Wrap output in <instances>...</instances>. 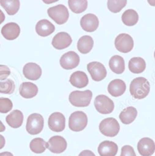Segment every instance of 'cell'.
Masks as SVG:
<instances>
[{
  "label": "cell",
  "instance_id": "1",
  "mask_svg": "<svg viewBox=\"0 0 155 156\" xmlns=\"http://www.w3.org/2000/svg\"><path fill=\"white\" fill-rule=\"evenodd\" d=\"M150 83L145 77H137L130 83L129 91L133 98L136 99H145L150 93Z\"/></svg>",
  "mask_w": 155,
  "mask_h": 156
},
{
  "label": "cell",
  "instance_id": "2",
  "mask_svg": "<svg viewBox=\"0 0 155 156\" xmlns=\"http://www.w3.org/2000/svg\"><path fill=\"white\" fill-rule=\"evenodd\" d=\"M92 92L90 90L73 91L69 95V102L75 107L84 108L88 106L92 99Z\"/></svg>",
  "mask_w": 155,
  "mask_h": 156
},
{
  "label": "cell",
  "instance_id": "3",
  "mask_svg": "<svg viewBox=\"0 0 155 156\" xmlns=\"http://www.w3.org/2000/svg\"><path fill=\"white\" fill-rule=\"evenodd\" d=\"M87 124V117L84 112L78 111L72 113L68 120V127L72 131L79 132L84 130Z\"/></svg>",
  "mask_w": 155,
  "mask_h": 156
},
{
  "label": "cell",
  "instance_id": "4",
  "mask_svg": "<svg viewBox=\"0 0 155 156\" xmlns=\"http://www.w3.org/2000/svg\"><path fill=\"white\" fill-rule=\"evenodd\" d=\"M99 130L105 136L114 137L120 132V126L115 118H108L100 123Z\"/></svg>",
  "mask_w": 155,
  "mask_h": 156
},
{
  "label": "cell",
  "instance_id": "5",
  "mask_svg": "<svg viewBox=\"0 0 155 156\" xmlns=\"http://www.w3.org/2000/svg\"><path fill=\"white\" fill-rule=\"evenodd\" d=\"M44 120L40 114L33 113L28 116L27 120L26 130L31 135L39 134L43 129Z\"/></svg>",
  "mask_w": 155,
  "mask_h": 156
},
{
  "label": "cell",
  "instance_id": "6",
  "mask_svg": "<svg viewBox=\"0 0 155 156\" xmlns=\"http://www.w3.org/2000/svg\"><path fill=\"white\" fill-rule=\"evenodd\" d=\"M47 13L50 18L58 24H65L69 17L68 9L64 5H57L50 8L47 10Z\"/></svg>",
  "mask_w": 155,
  "mask_h": 156
},
{
  "label": "cell",
  "instance_id": "7",
  "mask_svg": "<svg viewBox=\"0 0 155 156\" xmlns=\"http://www.w3.org/2000/svg\"><path fill=\"white\" fill-rule=\"evenodd\" d=\"M96 110L103 115H108L113 112L114 102L105 95H99L94 99Z\"/></svg>",
  "mask_w": 155,
  "mask_h": 156
},
{
  "label": "cell",
  "instance_id": "8",
  "mask_svg": "<svg viewBox=\"0 0 155 156\" xmlns=\"http://www.w3.org/2000/svg\"><path fill=\"white\" fill-rule=\"evenodd\" d=\"M115 47L119 52L128 53L132 50L134 41L131 36L127 34H121L115 40Z\"/></svg>",
  "mask_w": 155,
  "mask_h": 156
},
{
  "label": "cell",
  "instance_id": "9",
  "mask_svg": "<svg viewBox=\"0 0 155 156\" xmlns=\"http://www.w3.org/2000/svg\"><path fill=\"white\" fill-rule=\"evenodd\" d=\"M87 71L90 74L92 80L97 82L101 81L106 77V70L102 63L98 62H92L87 64Z\"/></svg>",
  "mask_w": 155,
  "mask_h": 156
},
{
  "label": "cell",
  "instance_id": "10",
  "mask_svg": "<svg viewBox=\"0 0 155 156\" xmlns=\"http://www.w3.org/2000/svg\"><path fill=\"white\" fill-rule=\"evenodd\" d=\"M48 126L53 132H62L65 128V116L60 112H54L49 117Z\"/></svg>",
  "mask_w": 155,
  "mask_h": 156
},
{
  "label": "cell",
  "instance_id": "11",
  "mask_svg": "<svg viewBox=\"0 0 155 156\" xmlns=\"http://www.w3.org/2000/svg\"><path fill=\"white\" fill-rule=\"evenodd\" d=\"M80 63V58L76 52L73 51L65 53L60 58V65L65 70H72L78 67Z\"/></svg>",
  "mask_w": 155,
  "mask_h": 156
},
{
  "label": "cell",
  "instance_id": "12",
  "mask_svg": "<svg viewBox=\"0 0 155 156\" xmlns=\"http://www.w3.org/2000/svg\"><path fill=\"white\" fill-rule=\"evenodd\" d=\"M47 145V149L54 154L62 153L67 148L66 140L60 136H54L51 137L48 141Z\"/></svg>",
  "mask_w": 155,
  "mask_h": 156
},
{
  "label": "cell",
  "instance_id": "13",
  "mask_svg": "<svg viewBox=\"0 0 155 156\" xmlns=\"http://www.w3.org/2000/svg\"><path fill=\"white\" fill-rule=\"evenodd\" d=\"M80 24L86 32H94L99 26V20L94 14H87L81 18Z\"/></svg>",
  "mask_w": 155,
  "mask_h": 156
},
{
  "label": "cell",
  "instance_id": "14",
  "mask_svg": "<svg viewBox=\"0 0 155 156\" xmlns=\"http://www.w3.org/2000/svg\"><path fill=\"white\" fill-rule=\"evenodd\" d=\"M138 153L142 156H151L155 152L154 140L148 137L141 139L137 146Z\"/></svg>",
  "mask_w": 155,
  "mask_h": 156
},
{
  "label": "cell",
  "instance_id": "15",
  "mask_svg": "<svg viewBox=\"0 0 155 156\" xmlns=\"http://www.w3.org/2000/svg\"><path fill=\"white\" fill-rule=\"evenodd\" d=\"M72 43V37L65 32H60L56 34L52 40V45L56 49H64L70 46Z\"/></svg>",
  "mask_w": 155,
  "mask_h": 156
},
{
  "label": "cell",
  "instance_id": "16",
  "mask_svg": "<svg viewBox=\"0 0 155 156\" xmlns=\"http://www.w3.org/2000/svg\"><path fill=\"white\" fill-rule=\"evenodd\" d=\"M1 33L3 37L7 40H14L18 37L21 33V29L18 24L10 22L2 27Z\"/></svg>",
  "mask_w": 155,
  "mask_h": 156
},
{
  "label": "cell",
  "instance_id": "17",
  "mask_svg": "<svg viewBox=\"0 0 155 156\" xmlns=\"http://www.w3.org/2000/svg\"><path fill=\"white\" fill-rule=\"evenodd\" d=\"M23 74L27 79L37 80L42 75L41 68L36 63H28L23 68Z\"/></svg>",
  "mask_w": 155,
  "mask_h": 156
},
{
  "label": "cell",
  "instance_id": "18",
  "mask_svg": "<svg viewBox=\"0 0 155 156\" xmlns=\"http://www.w3.org/2000/svg\"><path fill=\"white\" fill-rule=\"evenodd\" d=\"M126 90V84L120 79H115L111 81L107 87L109 94L113 97H119L124 94Z\"/></svg>",
  "mask_w": 155,
  "mask_h": 156
},
{
  "label": "cell",
  "instance_id": "19",
  "mask_svg": "<svg viewBox=\"0 0 155 156\" xmlns=\"http://www.w3.org/2000/svg\"><path fill=\"white\" fill-rule=\"evenodd\" d=\"M98 153L101 156H116L118 152V146L112 141H103L98 146Z\"/></svg>",
  "mask_w": 155,
  "mask_h": 156
},
{
  "label": "cell",
  "instance_id": "20",
  "mask_svg": "<svg viewBox=\"0 0 155 156\" xmlns=\"http://www.w3.org/2000/svg\"><path fill=\"white\" fill-rule=\"evenodd\" d=\"M69 82L73 87L81 89L87 87L88 84V77L84 71H76L71 75Z\"/></svg>",
  "mask_w": 155,
  "mask_h": 156
},
{
  "label": "cell",
  "instance_id": "21",
  "mask_svg": "<svg viewBox=\"0 0 155 156\" xmlns=\"http://www.w3.org/2000/svg\"><path fill=\"white\" fill-rule=\"evenodd\" d=\"M54 31L55 26L48 20H40L36 25V32L40 37H47L53 34Z\"/></svg>",
  "mask_w": 155,
  "mask_h": 156
},
{
  "label": "cell",
  "instance_id": "22",
  "mask_svg": "<svg viewBox=\"0 0 155 156\" xmlns=\"http://www.w3.org/2000/svg\"><path fill=\"white\" fill-rule=\"evenodd\" d=\"M6 123L12 128H19L24 121V115L19 110H14L6 117Z\"/></svg>",
  "mask_w": 155,
  "mask_h": 156
},
{
  "label": "cell",
  "instance_id": "23",
  "mask_svg": "<svg viewBox=\"0 0 155 156\" xmlns=\"http://www.w3.org/2000/svg\"><path fill=\"white\" fill-rule=\"evenodd\" d=\"M38 93L37 85L33 83L24 82L21 83L19 88V93L24 99H31L35 97Z\"/></svg>",
  "mask_w": 155,
  "mask_h": 156
},
{
  "label": "cell",
  "instance_id": "24",
  "mask_svg": "<svg viewBox=\"0 0 155 156\" xmlns=\"http://www.w3.org/2000/svg\"><path fill=\"white\" fill-rule=\"evenodd\" d=\"M109 66L111 71L115 74H121L125 71V61L120 55H114L111 57L109 62Z\"/></svg>",
  "mask_w": 155,
  "mask_h": 156
},
{
  "label": "cell",
  "instance_id": "25",
  "mask_svg": "<svg viewBox=\"0 0 155 156\" xmlns=\"http://www.w3.org/2000/svg\"><path fill=\"white\" fill-rule=\"evenodd\" d=\"M137 115V109L132 106H129L122 111L120 115V119L123 124H130L135 120Z\"/></svg>",
  "mask_w": 155,
  "mask_h": 156
},
{
  "label": "cell",
  "instance_id": "26",
  "mask_svg": "<svg viewBox=\"0 0 155 156\" xmlns=\"http://www.w3.org/2000/svg\"><path fill=\"white\" fill-rule=\"evenodd\" d=\"M146 68L145 61L141 57H134L129 62V69L133 74H141Z\"/></svg>",
  "mask_w": 155,
  "mask_h": 156
},
{
  "label": "cell",
  "instance_id": "27",
  "mask_svg": "<svg viewBox=\"0 0 155 156\" xmlns=\"http://www.w3.org/2000/svg\"><path fill=\"white\" fill-rule=\"evenodd\" d=\"M94 46V40L90 36H83L78 40V50L82 54H87L91 51Z\"/></svg>",
  "mask_w": 155,
  "mask_h": 156
},
{
  "label": "cell",
  "instance_id": "28",
  "mask_svg": "<svg viewBox=\"0 0 155 156\" xmlns=\"http://www.w3.org/2000/svg\"><path fill=\"white\" fill-rule=\"evenodd\" d=\"M0 5L9 15H15L20 8V2L18 0H1Z\"/></svg>",
  "mask_w": 155,
  "mask_h": 156
},
{
  "label": "cell",
  "instance_id": "29",
  "mask_svg": "<svg viewBox=\"0 0 155 156\" xmlns=\"http://www.w3.org/2000/svg\"><path fill=\"white\" fill-rule=\"evenodd\" d=\"M138 15L133 9H128L122 15V21L126 26L131 27L135 25L138 21Z\"/></svg>",
  "mask_w": 155,
  "mask_h": 156
},
{
  "label": "cell",
  "instance_id": "30",
  "mask_svg": "<svg viewBox=\"0 0 155 156\" xmlns=\"http://www.w3.org/2000/svg\"><path fill=\"white\" fill-rule=\"evenodd\" d=\"M47 143L42 138H35L30 143V149L36 154H41L45 152Z\"/></svg>",
  "mask_w": 155,
  "mask_h": 156
},
{
  "label": "cell",
  "instance_id": "31",
  "mask_svg": "<svg viewBox=\"0 0 155 156\" xmlns=\"http://www.w3.org/2000/svg\"><path fill=\"white\" fill-rule=\"evenodd\" d=\"M68 3L72 12L76 14L82 13L87 8V1L86 0H69Z\"/></svg>",
  "mask_w": 155,
  "mask_h": 156
},
{
  "label": "cell",
  "instance_id": "32",
  "mask_svg": "<svg viewBox=\"0 0 155 156\" xmlns=\"http://www.w3.org/2000/svg\"><path fill=\"white\" fill-rule=\"evenodd\" d=\"M15 90V84L12 80L6 79L0 81V93L11 95Z\"/></svg>",
  "mask_w": 155,
  "mask_h": 156
},
{
  "label": "cell",
  "instance_id": "33",
  "mask_svg": "<svg viewBox=\"0 0 155 156\" xmlns=\"http://www.w3.org/2000/svg\"><path fill=\"white\" fill-rule=\"evenodd\" d=\"M126 0H109L107 2V7L108 9L113 13H118L126 5Z\"/></svg>",
  "mask_w": 155,
  "mask_h": 156
},
{
  "label": "cell",
  "instance_id": "34",
  "mask_svg": "<svg viewBox=\"0 0 155 156\" xmlns=\"http://www.w3.org/2000/svg\"><path fill=\"white\" fill-rule=\"evenodd\" d=\"M13 107L12 102L8 98H0V113L6 114L10 112Z\"/></svg>",
  "mask_w": 155,
  "mask_h": 156
},
{
  "label": "cell",
  "instance_id": "35",
  "mask_svg": "<svg viewBox=\"0 0 155 156\" xmlns=\"http://www.w3.org/2000/svg\"><path fill=\"white\" fill-rule=\"evenodd\" d=\"M120 156H136L134 149L131 146L126 145L122 147Z\"/></svg>",
  "mask_w": 155,
  "mask_h": 156
},
{
  "label": "cell",
  "instance_id": "36",
  "mask_svg": "<svg viewBox=\"0 0 155 156\" xmlns=\"http://www.w3.org/2000/svg\"><path fill=\"white\" fill-rule=\"evenodd\" d=\"M11 71L6 65H0V80H5L10 75Z\"/></svg>",
  "mask_w": 155,
  "mask_h": 156
},
{
  "label": "cell",
  "instance_id": "37",
  "mask_svg": "<svg viewBox=\"0 0 155 156\" xmlns=\"http://www.w3.org/2000/svg\"><path fill=\"white\" fill-rule=\"evenodd\" d=\"M78 156H96L93 152L90 150H84L78 155Z\"/></svg>",
  "mask_w": 155,
  "mask_h": 156
},
{
  "label": "cell",
  "instance_id": "38",
  "mask_svg": "<svg viewBox=\"0 0 155 156\" xmlns=\"http://www.w3.org/2000/svg\"><path fill=\"white\" fill-rule=\"evenodd\" d=\"M6 144V140H5V137L3 136L0 135V149H2L5 146Z\"/></svg>",
  "mask_w": 155,
  "mask_h": 156
},
{
  "label": "cell",
  "instance_id": "39",
  "mask_svg": "<svg viewBox=\"0 0 155 156\" xmlns=\"http://www.w3.org/2000/svg\"><path fill=\"white\" fill-rule=\"evenodd\" d=\"M5 19H6V16H5L4 13L2 12V11L0 9V24H2V23L4 22Z\"/></svg>",
  "mask_w": 155,
  "mask_h": 156
},
{
  "label": "cell",
  "instance_id": "40",
  "mask_svg": "<svg viewBox=\"0 0 155 156\" xmlns=\"http://www.w3.org/2000/svg\"><path fill=\"white\" fill-rule=\"evenodd\" d=\"M0 156H14V155L9 152H4L0 153Z\"/></svg>",
  "mask_w": 155,
  "mask_h": 156
},
{
  "label": "cell",
  "instance_id": "41",
  "mask_svg": "<svg viewBox=\"0 0 155 156\" xmlns=\"http://www.w3.org/2000/svg\"><path fill=\"white\" fill-rule=\"evenodd\" d=\"M6 130V127H5L4 124H2L1 121H0V132H4Z\"/></svg>",
  "mask_w": 155,
  "mask_h": 156
},
{
  "label": "cell",
  "instance_id": "42",
  "mask_svg": "<svg viewBox=\"0 0 155 156\" xmlns=\"http://www.w3.org/2000/svg\"><path fill=\"white\" fill-rule=\"evenodd\" d=\"M154 58H155V51H154Z\"/></svg>",
  "mask_w": 155,
  "mask_h": 156
}]
</instances>
